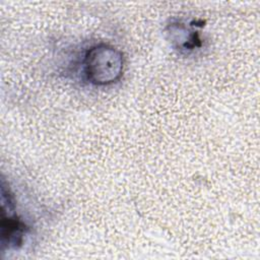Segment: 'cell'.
<instances>
[{"instance_id":"1","label":"cell","mask_w":260,"mask_h":260,"mask_svg":"<svg viewBox=\"0 0 260 260\" xmlns=\"http://www.w3.org/2000/svg\"><path fill=\"white\" fill-rule=\"evenodd\" d=\"M82 64L87 81L96 86H105L121 78L124 58L121 51L114 46L99 44L85 52Z\"/></svg>"},{"instance_id":"2","label":"cell","mask_w":260,"mask_h":260,"mask_svg":"<svg viewBox=\"0 0 260 260\" xmlns=\"http://www.w3.org/2000/svg\"><path fill=\"white\" fill-rule=\"evenodd\" d=\"M25 230L24 222L15 213L12 195L9 190L6 194L2 187V245H7L8 249L19 247L22 244Z\"/></svg>"},{"instance_id":"3","label":"cell","mask_w":260,"mask_h":260,"mask_svg":"<svg viewBox=\"0 0 260 260\" xmlns=\"http://www.w3.org/2000/svg\"><path fill=\"white\" fill-rule=\"evenodd\" d=\"M168 34L172 44L180 51H192L200 46L199 34L196 29L186 26L185 23L176 22L168 26Z\"/></svg>"}]
</instances>
